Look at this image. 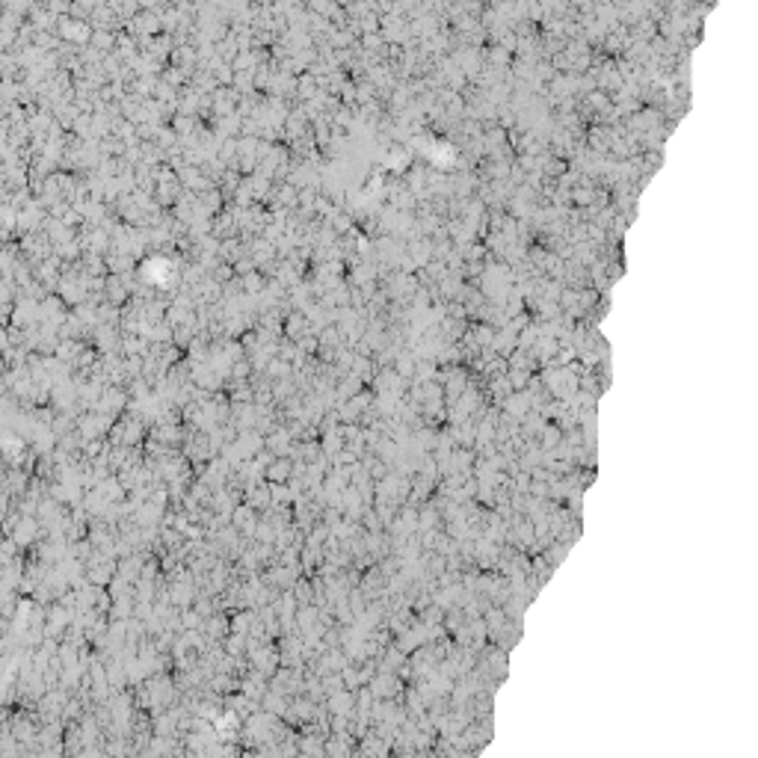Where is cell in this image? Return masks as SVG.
<instances>
[{"label": "cell", "instance_id": "cell-1", "mask_svg": "<svg viewBox=\"0 0 758 758\" xmlns=\"http://www.w3.org/2000/svg\"><path fill=\"white\" fill-rule=\"evenodd\" d=\"M205 634L210 637V643H222L228 634H232V613L217 610L213 617H208L205 619Z\"/></svg>", "mask_w": 758, "mask_h": 758}, {"label": "cell", "instance_id": "cell-4", "mask_svg": "<svg viewBox=\"0 0 758 758\" xmlns=\"http://www.w3.org/2000/svg\"><path fill=\"white\" fill-rule=\"evenodd\" d=\"M293 477V456H276L267 465V480L270 483H288Z\"/></svg>", "mask_w": 758, "mask_h": 758}, {"label": "cell", "instance_id": "cell-2", "mask_svg": "<svg viewBox=\"0 0 758 758\" xmlns=\"http://www.w3.org/2000/svg\"><path fill=\"white\" fill-rule=\"evenodd\" d=\"M169 593H172V605L175 607H193L198 598V586L196 581H169Z\"/></svg>", "mask_w": 758, "mask_h": 758}, {"label": "cell", "instance_id": "cell-3", "mask_svg": "<svg viewBox=\"0 0 758 758\" xmlns=\"http://www.w3.org/2000/svg\"><path fill=\"white\" fill-rule=\"evenodd\" d=\"M326 708L332 711V714H350V717H355V690L344 688V690H338L332 696H326Z\"/></svg>", "mask_w": 758, "mask_h": 758}, {"label": "cell", "instance_id": "cell-5", "mask_svg": "<svg viewBox=\"0 0 758 758\" xmlns=\"http://www.w3.org/2000/svg\"><path fill=\"white\" fill-rule=\"evenodd\" d=\"M320 605H299V610H296V628H299V634H308L314 625L320 622Z\"/></svg>", "mask_w": 758, "mask_h": 758}, {"label": "cell", "instance_id": "cell-6", "mask_svg": "<svg viewBox=\"0 0 758 758\" xmlns=\"http://www.w3.org/2000/svg\"><path fill=\"white\" fill-rule=\"evenodd\" d=\"M560 441H563V433L557 430V427H545V430H542V450H557Z\"/></svg>", "mask_w": 758, "mask_h": 758}]
</instances>
